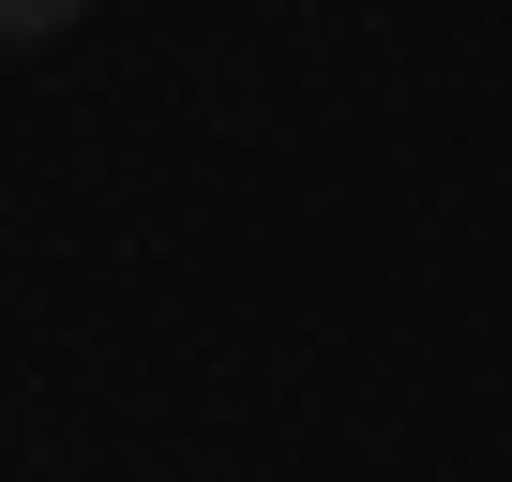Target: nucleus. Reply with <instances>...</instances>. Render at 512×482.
Masks as SVG:
<instances>
[{"instance_id": "nucleus-1", "label": "nucleus", "mask_w": 512, "mask_h": 482, "mask_svg": "<svg viewBox=\"0 0 512 482\" xmlns=\"http://www.w3.org/2000/svg\"><path fill=\"white\" fill-rule=\"evenodd\" d=\"M76 16H91V0H0V46H61Z\"/></svg>"}]
</instances>
